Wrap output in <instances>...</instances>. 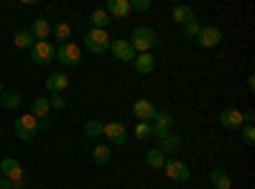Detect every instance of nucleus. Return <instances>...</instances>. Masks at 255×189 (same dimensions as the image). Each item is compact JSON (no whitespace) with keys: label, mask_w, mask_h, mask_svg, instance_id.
Returning a JSON list of instances; mask_svg holds the SVG:
<instances>
[{"label":"nucleus","mask_w":255,"mask_h":189,"mask_svg":"<svg viewBox=\"0 0 255 189\" xmlns=\"http://www.w3.org/2000/svg\"><path fill=\"white\" fill-rule=\"evenodd\" d=\"M130 41V46H133V51L135 54H151V49L158 44V36H156V31L153 28H148V26H138L135 31H133V36L128 38Z\"/></svg>","instance_id":"nucleus-1"},{"label":"nucleus","mask_w":255,"mask_h":189,"mask_svg":"<svg viewBox=\"0 0 255 189\" xmlns=\"http://www.w3.org/2000/svg\"><path fill=\"white\" fill-rule=\"evenodd\" d=\"M110 33L108 31H102V28H90L87 33H84V49L92 51V54H105V51H110Z\"/></svg>","instance_id":"nucleus-2"},{"label":"nucleus","mask_w":255,"mask_h":189,"mask_svg":"<svg viewBox=\"0 0 255 189\" xmlns=\"http://www.w3.org/2000/svg\"><path fill=\"white\" fill-rule=\"evenodd\" d=\"M13 131H15V136H18L20 141H31V138H36V133H38V120H36L31 113H26V115H20V118L13 123Z\"/></svg>","instance_id":"nucleus-3"},{"label":"nucleus","mask_w":255,"mask_h":189,"mask_svg":"<svg viewBox=\"0 0 255 189\" xmlns=\"http://www.w3.org/2000/svg\"><path fill=\"white\" fill-rule=\"evenodd\" d=\"M31 59L41 67L51 64V61L56 59V46L51 44V41H36V44L31 46Z\"/></svg>","instance_id":"nucleus-4"},{"label":"nucleus","mask_w":255,"mask_h":189,"mask_svg":"<svg viewBox=\"0 0 255 189\" xmlns=\"http://www.w3.org/2000/svg\"><path fill=\"white\" fill-rule=\"evenodd\" d=\"M56 59L61 61L64 67H77L79 61H82V49L74 44V41L59 44V49H56Z\"/></svg>","instance_id":"nucleus-5"},{"label":"nucleus","mask_w":255,"mask_h":189,"mask_svg":"<svg viewBox=\"0 0 255 189\" xmlns=\"http://www.w3.org/2000/svg\"><path fill=\"white\" fill-rule=\"evenodd\" d=\"M163 172H166V177L171 179V182H179V184L189 182V177H191L189 166H186L184 161H179V159H166V164H163Z\"/></svg>","instance_id":"nucleus-6"},{"label":"nucleus","mask_w":255,"mask_h":189,"mask_svg":"<svg viewBox=\"0 0 255 189\" xmlns=\"http://www.w3.org/2000/svg\"><path fill=\"white\" fill-rule=\"evenodd\" d=\"M156 113H158V110H156V105H153L151 100L138 97V100L133 102V115H135L138 123H153Z\"/></svg>","instance_id":"nucleus-7"},{"label":"nucleus","mask_w":255,"mask_h":189,"mask_svg":"<svg viewBox=\"0 0 255 189\" xmlns=\"http://www.w3.org/2000/svg\"><path fill=\"white\" fill-rule=\"evenodd\" d=\"M220 41H222V31L217 26H202L199 33H197V44L202 49H215Z\"/></svg>","instance_id":"nucleus-8"},{"label":"nucleus","mask_w":255,"mask_h":189,"mask_svg":"<svg viewBox=\"0 0 255 189\" xmlns=\"http://www.w3.org/2000/svg\"><path fill=\"white\" fill-rule=\"evenodd\" d=\"M0 177H5L8 182H20V179H26L23 166H20L18 159H3V161H0Z\"/></svg>","instance_id":"nucleus-9"},{"label":"nucleus","mask_w":255,"mask_h":189,"mask_svg":"<svg viewBox=\"0 0 255 189\" xmlns=\"http://www.w3.org/2000/svg\"><path fill=\"white\" fill-rule=\"evenodd\" d=\"M110 51H113V56L118 61H133L135 59V51H133V46H130L128 38H113L110 41Z\"/></svg>","instance_id":"nucleus-10"},{"label":"nucleus","mask_w":255,"mask_h":189,"mask_svg":"<svg viewBox=\"0 0 255 189\" xmlns=\"http://www.w3.org/2000/svg\"><path fill=\"white\" fill-rule=\"evenodd\" d=\"M171 123H174L171 113L158 110V113H156V118H153V123H151V128H153V138L163 141V138L168 136V131H171Z\"/></svg>","instance_id":"nucleus-11"},{"label":"nucleus","mask_w":255,"mask_h":189,"mask_svg":"<svg viewBox=\"0 0 255 189\" xmlns=\"http://www.w3.org/2000/svg\"><path fill=\"white\" fill-rule=\"evenodd\" d=\"M220 123L225 131H240L243 128V110L238 108H225L220 113Z\"/></svg>","instance_id":"nucleus-12"},{"label":"nucleus","mask_w":255,"mask_h":189,"mask_svg":"<svg viewBox=\"0 0 255 189\" xmlns=\"http://www.w3.org/2000/svg\"><path fill=\"white\" fill-rule=\"evenodd\" d=\"M102 136L110 143H118V146H125V141H128V131H125L123 123H105Z\"/></svg>","instance_id":"nucleus-13"},{"label":"nucleus","mask_w":255,"mask_h":189,"mask_svg":"<svg viewBox=\"0 0 255 189\" xmlns=\"http://www.w3.org/2000/svg\"><path fill=\"white\" fill-rule=\"evenodd\" d=\"M105 13L110 18H128L130 15V0H108Z\"/></svg>","instance_id":"nucleus-14"},{"label":"nucleus","mask_w":255,"mask_h":189,"mask_svg":"<svg viewBox=\"0 0 255 189\" xmlns=\"http://www.w3.org/2000/svg\"><path fill=\"white\" fill-rule=\"evenodd\" d=\"M46 87H49V92L54 95V92H64L69 87V77H67V72H51L49 74V79H46Z\"/></svg>","instance_id":"nucleus-15"},{"label":"nucleus","mask_w":255,"mask_h":189,"mask_svg":"<svg viewBox=\"0 0 255 189\" xmlns=\"http://www.w3.org/2000/svg\"><path fill=\"white\" fill-rule=\"evenodd\" d=\"M133 67H135L138 74H151L156 69V56L153 54H135Z\"/></svg>","instance_id":"nucleus-16"},{"label":"nucleus","mask_w":255,"mask_h":189,"mask_svg":"<svg viewBox=\"0 0 255 189\" xmlns=\"http://www.w3.org/2000/svg\"><path fill=\"white\" fill-rule=\"evenodd\" d=\"M28 31H31V36H33L36 41H46V38L51 36V23H49V18H36Z\"/></svg>","instance_id":"nucleus-17"},{"label":"nucleus","mask_w":255,"mask_h":189,"mask_svg":"<svg viewBox=\"0 0 255 189\" xmlns=\"http://www.w3.org/2000/svg\"><path fill=\"white\" fill-rule=\"evenodd\" d=\"M184 146V138L181 136H176V133H168L163 141H158V151L166 156V154H174V151H179Z\"/></svg>","instance_id":"nucleus-18"},{"label":"nucleus","mask_w":255,"mask_h":189,"mask_svg":"<svg viewBox=\"0 0 255 189\" xmlns=\"http://www.w3.org/2000/svg\"><path fill=\"white\" fill-rule=\"evenodd\" d=\"M49 113H51V105H49L46 97H36L31 102V115L36 120H49Z\"/></svg>","instance_id":"nucleus-19"},{"label":"nucleus","mask_w":255,"mask_h":189,"mask_svg":"<svg viewBox=\"0 0 255 189\" xmlns=\"http://www.w3.org/2000/svg\"><path fill=\"white\" fill-rule=\"evenodd\" d=\"M171 15H174V20L179 26H186V23H191V20H197V13H194L191 5H176L171 10Z\"/></svg>","instance_id":"nucleus-20"},{"label":"nucleus","mask_w":255,"mask_h":189,"mask_svg":"<svg viewBox=\"0 0 255 189\" xmlns=\"http://www.w3.org/2000/svg\"><path fill=\"white\" fill-rule=\"evenodd\" d=\"M51 36L61 44H67V41H72V26L67 20H56V26H51Z\"/></svg>","instance_id":"nucleus-21"},{"label":"nucleus","mask_w":255,"mask_h":189,"mask_svg":"<svg viewBox=\"0 0 255 189\" xmlns=\"http://www.w3.org/2000/svg\"><path fill=\"white\" fill-rule=\"evenodd\" d=\"M92 159H95V164H100V166L110 164V159H113L110 146H108V143H97L95 149H92Z\"/></svg>","instance_id":"nucleus-22"},{"label":"nucleus","mask_w":255,"mask_h":189,"mask_svg":"<svg viewBox=\"0 0 255 189\" xmlns=\"http://www.w3.org/2000/svg\"><path fill=\"white\" fill-rule=\"evenodd\" d=\"M13 44H15L18 49H31V46L36 44V38L31 36L28 28H20V31H15V36H13Z\"/></svg>","instance_id":"nucleus-23"},{"label":"nucleus","mask_w":255,"mask_h":189,"mask_svg":"<svg viewBox=\"0 0 255 189\" xmlns=\"http://www.w3.org/2000/svg\"><path fill=\"white\" fill-rule=\"evenodd\" d=\"M110 15L108 13H105V8H97V10H92V15H90V23H92V28H108L110 26Z\"/></svg>","instance_id":"nucleus-24"},{"label":"nucleus","mask_w":255,"mask_h":189,"mask_svg":"<svg viewBox=\"0 0 255 189\" xmlns=\"http://www.w3.org/2000/svg\"><path fill=\"white\" fill-rule=\"evenodd\" d=\"M209 179H212V187H215V189H232L230 184V177H227V172L225 169H215V172H212L209 174Z\"/></svg>","instance_id":"nucleus-25"},{"label":"nucleus","mask_w":255,"mask_h":189,"mask_svg":"<svg viewBox=\"0 0 255 189\" xmlns=\"http://www.w3.org/2000/svg\"><path fill=\"white\" fill-rule=\"evenodd\" d=\"M20 102H23V97H20L18 92H3V97H0V105H3L5 110H15V108H20Z\"/></svg>","instance_id":"nucleus-26"},{"label":"nucleus","mask_w":255,"mask_h":189,"mask_svg":"<svg viewBox=\"0 0 255 189\" xmlns=\"http://www.w3.org/2000/svg\"><path fill=\"white\" fill-rule=\"evenodd\" d=\"M145 161H148V166H151V169H163V164H166V156L158 151V149H151V151H148L145 154Z\"/></svg>","instance_id":"nucleus-27"},{"label":"nucleus","mask_w":255,"mask_h":189,"mask_svg":"<svg viewBox=\"0 0 255 189\" xmlns=\"http://www.w3.org/2000/svg\"><path fill=\"white\" fill-rule=\"evenodd\" d=\"M102 128H105V123H100V120H87V123H84V136L100 138V136H102Z\"/></svg>","instance_id":"nucleus-28"},{"label":"nucleus","mask_w":255,"mask_h":189,"mask_svg":"<svg viewBox=\"0 0 255 189\" xmlns=\"http://www.w3.org/2000/svg\"><path fill=\"white\" fill-rule=\"evenodd\" d=\"M135 138L138 141H145V138H151L153 136V128H151V123H135Z\"/></svg>","instance_id":"nucleus-29"},{"label":"nucleus","mask_w":255,"mask_h":189,"mask_svg":"<svg viewBox=\"0 0 255 189\" xmlns=\"http://www.w3.org/2000/svg\"><path fill=\"white\" fill-rule=\"evenodd\" d=\"M199 28H202V26H199V20H191V23L184 26V36H186V38H197Z\"/></svg>","instance_id":"nucleus-30"},{"label":"nucleus","mask_w":255,"mask_h":189,"mask_svg":"<svg viewBox=\"0 0 255 189\" xmlns=\"http://www.w3.org/2000/svg\"><path fill=\"white\" fill-rule=\"evenodd\" d=\"M243 141H245L248 146L255 143V125H243Z\"/></svg>","instance_id":"nucleus-31"},{"label":"nucleus","mask_w":255,"mask_h":189,"mask_svg":"<svg viewBox=\"0 0 255 189\" xmlns=\"http://www.w3.org/2000/svg\"><path fill=\"white\" fill-rule=\"evenodd\" d=\"M49 105H51V108H56V110H61V108H67V100H64L59 92H54V95L49 97Z\"/></svg>","instance_id":"nucleus-32"},{"label":"nucleus","mask_w":255,"mask_h":189,"mask_svg":"<svg viewBox=\"0 0 255 189\" xmlns=\"http://www.w3.org/2000/svg\"><path fill=\"white\" fill-rule=\"evenodd\" d=\"M148 8H151V0H130V10L143 13V10H148Z\"/></svg>","instance_id":"nucleus-33"},{"label":"nucleus","mask_w":255,"mask_h":189,"mask_svg":"<svg viewBox=\"0 0 255 189\" xmlns=\"http://www.w3.org/2000/svg\"><path fill=\"white\" fill-rule=\"evenodd\" d=\"M49 128H51V123H49V120H38V131H44V133H46Z\"/></svg>","instance_id":"nucleus-34"},{"label":"nucleus","mask_w":255,"mask_h":189,"mask_svg":"<svg viewBox=\"0 0 255 189\" xmlns=\"http://www.w3.org/2000/svg\"><path fill=\"white\" fill-rule=\"evenodd\" d=\"M0 189H13V184H10L5 177H0Z\"/></svg>","instance_id":"nucleus-35"},{"label":"nucleus","mask_w":255,"mask_h":189,"mask_svg":"<svg viewBox=\"0 0 255 189\" xmlns=\"http://www.w3.org/2000/svg\"><path fill=\"white\" fill-rule=\"evenodd\" d=\"M248 90H250V92H253V90H255V77H253V74H250V77H248Z\"/></svg>","instance_id":"nucleus-36"},{"label":"nucleus","mask_w":255,"mask_h":189,"mask_svg":"<svg viewBox=\"0 0 255 189\" xmlns=\"http://www.w3.org/2000/svg\"><path fill=\"white\" fill-rule=\"evenodd\" d=\"M3 92H5V87H3V82H0V97H3Z\"/></svg>","instance_id":"nucleus-37"}]
</instances>
